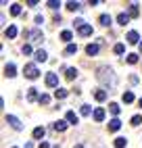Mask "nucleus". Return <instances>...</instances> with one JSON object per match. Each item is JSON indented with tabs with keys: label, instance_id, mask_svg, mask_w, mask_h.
<instances>
[{
	"label": "nucleus",
	"instance_id": "obj_1",
	"mask_svg": "<svg viewBox=\"0 0 142 148\" xmlns=\"http://www.w3.org/2000/svg\"><path fill=\"white\" fill-rule=\"evenodd\" d=\"M96 77H98V82L105 88H109V90H113V88L117 86V77H115V73H113L111 67H98L96 69Z\"/></svg>",
	"mask_w": 142,
	"mask_h": 148
},
{
	"label": "nucleus",
	"instance_id": "obj_2",
	"mask_svg": "<svg viewBox=\"0 0 142 148\" xmlns=\"http://www.w3.org/2000/svg\"><path fill=\"white\" fill-rule=\"evenodd\" d=\"M23 73H25V77L27 79H38V75H40V71H38V67L36 65H25V69H23Z\"/></svg>",
	"mask_w": 142,
	"mask_h": 148
},
{
	"label": "nucleus",
	"instance_id": "obj_3",
	"mask_svg": "<svg viewBox=\"0 0 142 148\" xmlns=\"http://www.w3.org/2000/svg\"><path fill=\"white\" fill-rule=\"evenodd\" d=\"M6 123L11 125L13 130H17V132H21V130H23V123L19 121V119H17L15 115H6Z\"/></svg>",
	"mask_w": 142,
	"mask_h": 148
},
{
	"label": "nucleus",
	"instance_id": "obj_4",
	"mask_svg": "<svg viewBox=\"0 0 142 148\" xmlns=\"http://www.w3.org/2000/svg\"><path fill=\"white\" fill-rule=\"evenodd\" d=\"M27 36H29V40H32V42H36V44L44 40V34L40 32V29H32V32H27Z\"/></svg>",
	"mask_w": 142,
	"mask_h": 148
},
{
	"label": "nucleus",
	"instance_id": "obj_5",
	"mask_svg": "<svg viewBox=\"0 0 142 148\" xmlns=\"http://www.w3.org/2000/svg\"><path fill=\"white\" fill-rule=\"evenodd\" d=\"M46 86H48V88H57V86H59L57 73H48V75H46Z\"/></svg>",
	"mask_w": 142,
	"mask_h": 148
},
{
	"label": "nucleus",
	"instance_id": "obj_6",
	"mask_svg": "<svg viewBox=\"0 0 142 148\" xmlns=\"http://www.w3.org/2000/svg\"><path fill=\"white\" fill-rule=\"evenodd\" d=\"M125 40H128V44H138V40H140V36H138V32H128V36H125Z\"/></svg>",
	"mask_w": 142,
	"mask_h": 148
},
{
	"label": "nucleus",
	"instance_id": "obj_7",
	"mask_svg": "<svg viewBox=\"0 0 142 148\" xmlns=\"http://www.w3.org/2000/svg\"><path fill=\"white\" fill-rule=\"evenodd\" d=\"M4 75H6V77H15V75H17V67H15L13 63H8V65L4 67Z\"/></svg>",
	"mask_w": 142,
	"mask_h": 148
},
{
	"label": "nucleus",
	"instance_id": "obj_8",
	"mask_svg": "<svg viewBox=\"0 0 142 148\" xmlns=\"http://www.w3.org/2000/svg\"><path fill=\"white\" fill-rule=\"evenodd\" d=\"M94 98H96L98 102H105V100H107V90H105V88L96 90V92H94Z\"/></svg>",
	"mask_w": 142,
	"mask_h": 148
},
{
	"label": "nucleus",
	"instance_id": "obj_9",
	"mask_svg": "<svg viewBox=\"0 0 142 148\" xmlns=\"http://www.w3.org/2000/svg\"><path fill=\"white\" fill-rule=\"evenodd\" d=\"M34 56H36V61H38V63H44L46 58H48L46 50H42V48H40V50H36V52H34Z\"/></svg>",
	"mask_w": 142,
	"mask_h": 148
},
{
	"label": "nucleus",
	"instance_id": "obj_10",
	"mask_svg": "<svg viewBox=\"0 0 142 148\" xmlns=\"http://www.w3.org/2000/svg\"><path fill=\"white\" fill-rule=\"evenodd\" d=\"M65 117H67V123H71V125L79 123V117H77V115H75L73 111H67V115H65Z\"/></svg>",
	"mask_w": 142,
	"mask_h": 148
},
{
	"label": "nucleus",
	"instance_id": "obj_11",
	"mask_svg": "<svg viewBox=\"0 0 142 148\" xmlns=\"http://www.w3.org/2000/svg\"><path fill=\"white\" fill-rule=\"evenodd\" d=\"M65 77H67L69 82H73L75 77H77V69H75V67H69L67 71H65Z\"/></svg>",
	"mask_w": 142,
	"mask_h": 148
},
{
	"label": "nucleus",
	"instance_id": "obj_12",
	"mask_svg": "<svg viewBox=\"0 0 142 148\" xmlns=\"http://www.w3.org/2000/svg\"><path fill=\"white\" fill-rule=\"evenodd\" d=\"M130 19H132L130 15H125V13H119V15H117V23H119V25H128V23H130Z\"/></svg>",
	"mask_w": 142,
	"mask_h": 148
},
{
	"label": "nucleus",
	"instance_id": "obj_13",
	"mask_svg": "<svg viewBox=\"0 0 142 148\" xmlns=\"http://www.w3.org/2000/svg\"><path fill=\"white\" fill-rule=\"evenodd\" d=\"M44 134H46V130H44V127H36V130H34V140H40V142H42Z\"/></svg>",
	"mask_w": 142,
	"mask_h": 148
},
{
	"label": "nucleus",
	"instance_id": "obj_14",
	"mask_svg": "<svg viewBox=\"0 0 142 148\" xmlns=\"http://www.w3.org/2000/svg\"><path fill=\"white\" fill-rule=\"evenodd\" d=\"M67 90H63V88H57V90H54V98H57V100H63V98H67Z\"/></svg>",
	"mask_w": 142,
	"mask_h": 148
},
{
	"label": "nucleus",
	"instance_id": "obj_15",
	"mask_svg": "<svg viewBox=\"0 0 142 148\" xmlns=\"http://www.w3.org/2000/svg\"><path fill=\"white\" fill-rule=\"evenodd\" d=\"M119 127H121V121L119 119H111L109 121V132H117Z\"/></svg>",
	"mask_w": 142,
	"mask_h": 148
},
{
	"label": "nucleus",
	"instance_id": "obj_16",
	"mask_svg": "<svg viewBox=\"0 0 142 148\" xmlns=\"http://www.w3.org/2000/svg\"><path fill=\"white\" fill-rule=\"evenodd\" d=\"M92 117H94V121H98V123H100V121L105 119V111H103V108H96V111L92 113Z\"/></svg>",
	"mask_w": 142,
	"mask_h": 148
},
{
	"label": "nucleus",
	"instance_id": "obj_17",
	"mask_svg": "<svg viewBox=\"0 0 142 148\" xmlns=\"http://www.w3.org/2000/svg\"><path fill=\"white\" fill-rule=\"evenodd\" d=\"M86 52H88L90 56L98 54V44H88V46H86Z\"/></svg>",
	"mask_w": 142,
	"mask_h": 148
},
{
	"label": "nucleus",
	"instance_id": "obj_18",
	"mask_svg": "<svg viewBox=\"0 0 142 148\" xmlns=\"http://www.w3.org/2000/svg\"><path fill=\"white\" fill-rule=\"evenodd\" d=\"M79 36H92V25H84V27H79Z\"/></svg>",
	"mask_w": 142,
	"mask_h": 148
},
{
	"label": "nucleus",
	"instance_id": "obj_19",
	"mask_svg": "<svg viewBox=\"0 0 142 148\" xmlns=\"http://www.w3.org/2000/svg\"><path fill=\"white\" fill-rule=\"evenodd\" d=\"M121 100H123L125 104L134 102V94H132V92H123V94H121Z\"/></svg>",
	"mask_w": 142,
	"mask_h": 148
},
{
	"label": "nucleus",
	"instance_id": "obj_20",
	"mask_svg": "<svg viewBox=\"0 0 142 148\" xmlns=\"http://www.w3.org/2000/svg\"><path fill=\"white\" fill-rule=\"evenodd\" d=\"M4 36H6V38H11V40H13V38L17 36V27H15V25H11V27H6V32H4Z\"/></svg>",
	"mask_w": 142,
	"mask_h": 148
},
{
	"label": "nucleus",
	"instance_id": "obj_21",
	"mask_svg": "<svg viewBox=\"0 0 142 148\" xmlns=\"http://www.w3.org/2000/svg\"><path fill=\"white\" fill-rule=\"evenodd\" d=\"M36 98H40L38 92H36V88H29V90H27V100L32 102V100H36Z\"/></svg>",
	"mask_w": 142,
	"mask_h": 148
},
{
	"label": "nucleus",
	"instance_id": "obj_22",
	"mask_svg": "<svg viewBox=\"0 0 142 148\" xmlns=\"http://www.w3.org/2000/svg\"><path fill=\"white\" fill-rule=\"evenodd\" d=\"M111 21H113V19H111V15H100V25L109 27V25H111Z\"/></svg>",
	"mask_w": 142,
	"mask_h": 148
},
{
	"label": "nucleus",
	"instance_id": "obj_23",
	"mask_svg": "<svg viewBox=\"0 0 142 148\" xmlns=\"http://www.w3.org/2000/svg\"><path fill=\"white\" fill-rule=\"evenodd\" d=\"M138 13H140V11H138V4H136V2H132V4H130V13H128V15H130V17H138Z\"/></svg>",
	"mask_w": 142,
	"mask_h": 148
},
{
	"label": "nucleus",
	"instance_id": "obj_24",
	"mask_svg": "<svg viewBox=\"0 0 142 148\" xmlns=\"http://www.w3.org/2000/svg\"><path fill=\"white\" fill-rule=\"evenodd\" d=\"M75 52H77V46H75V44H67L65 54H67V56H71V54H75Z\"/></svg>",
	"mask_w": 142,
	"mask_h": 148
},
{
	"label": "nucleus",
	"instance_id": "obj_25",
	"mask_svg": "<svg viewBox=\"0 0 142 148\" xmlns=\"http://www.w3.org/2000/svg\"><path fill=\"white\" fill-rule=\"evenodd\" d=\"M109 111L113 113V115H119V113H121V106H119L117 102H111V104H109Z\"/></svg>",
	"mask_w": 142,
	"mask_h": 148
},
{
	"label": "nucleus",
	"instance_id": "obj_26",
	"mask_svg": "<svg viewBox=\"0 0 142 148\" xmlns=\"http://www.w3.org/2000/svg\"><path fill=\"white\" fill-rule=\"evenodd\" d=\"M71 38H73V34H71L69 29H65V32H61V40H63V42H69Z\"/></svg>",
	"mask_w": 142,
	"mask_h": 148
},
{
	"label": "nucleus",
	"instance_id": "obj_27",
	"mask_svg": "<svg viewBox=\"0 0 142 148\" xmlns=\"http://www.w3.org/2000/svg\"><path fill=\"white\" fill-rule=\"evenodd\" d=\"M52 127H54L57 132H65V130H67V123H65V121H57Z\"/></svg>",
	"mask_w": 142,
	"mask_h": 148
},
{
	"label": "nucleus",
	"instance_id": "obj_28",
	"mask_svg": "<svg viewBox=\"0 0 142 148\" xmlns=\"http://www.w3.org/2000/svg\"><path fill=\"white\" fill-rule=\"evenodd\" d=\"M11 15H13V17L21 15V4H11Z\"/></svg>",
	"mask_w": 142,
	"mask_h": 148
},
{
	"label": "nucleus",
	"instance_id": "obj_29",
	"mask_svg": "<svg viewBox=\"0 0 142 148\" xmlns=\"http://www.w3.org/2000/svg\"><path fill=\"white\" fill-rule=\"evenodd\" d=\"M125 144H128L125 138H115V148H125Z\"/></svg>",
	"mask_w": 142,
	"mask_h": 148
},
{
	"label": "nucleus",
	"instance_id": "obj_30",
	"mask_svg": "<svg viewBox=\"0 0 142 148\" xmlns=\"http://www.w3.org/2000/svg\"><path fill=\"white\" fill-rule=\"evenodd\" d=\"M113 50H115V54H123V52H125V46H123V44H115Z\"/></svg>",
	"mask_w": 142,
	"mask_h": 148
},
{
	"label": "nucleus",
	"instance_id": "obj_31",
	"mask_svg": "<svg viewBox=\"0 0 142 148\" xmlns=\"http://www.w3.org/2000/svg\"><path fill=\"white\" fill-rule=\"evenodd\" d=\"M48 8H52V11H57V8L61 6V2H57V0H48V4H46Z\"/></svg>",
	"mask_w": 142,
	"mask_h": 148
},
{
	"label": "nucleus",
	"instance_id": "obj_32",
	"mask_svg": "<svg viewBox=\"0 0 142 148\" xmlns=\"http://www.w3.org/2000/svg\"><path fill=\"white\" fill-rule=\"evenodd\" d=\"M38 102H40V104H48V102H50V96H48V94H42V96L38 98Z\"/></svg>",
	"mask_w": 142,
	"mask_h": 148
},
{
	"label": "nucleus",
	"instance_id": "obj_33",
	"mask_svg": "<svg viewBox=\"0 0 142 148\" xmlns=\"http://www.w3.org/2000/svg\"><path fill=\"white\" fill-rule=\"evenodd\" d=\"M65 6H67V11H77V8H79V2H67Z\"/></svg>",
	"mask_w": 142,
	"mask_h": 148
},
{
	"label": "nucleus",
	"instance_id": "obj_34",
	"mask_svg": "<svg viewBox=\"0 0 142 148\" xmlns=\"http://www.w3.org/2000/svg\"><path fill=\"white\" fill-rule=\"evenodd\" d=\"M128 63L130 65H136L138 63V54H128Z\"/></svg>",
	"mask_w": 142,
	"mask_h": 148
},
{
	"label": "nucleus",
	"instance_id": "obj_35",
	"mask_svg": "<svg viewBox=\"0 0 142 148\" xmlns=\"http://www.w3.org/2000/svg\"><path fill=\"white\" fill-rule=\"evenodd\" d=\"M79 113H82V115L86 117V115H90L92 111H90V106H88V104H82V108H79Z\"/></svg>",
	"mask_w": 142,
	"mask_h": 148
},
{
	"label": "nucleus",
	"instance_id": "obj_36",
	"mask_svg": "<svg viewBox=\"0 0 142 148\" xmlns=\"http://www.w3.org/2000/svg\"><path fill=\"white\" fill-rule=\"evenodd\" d=\"M142 123V117L140 115H134V117H132V125H140Z\"/></svg>",
	"mask_w": 142,
	"mask_h": 148
},
{
	"label": "nucleus",
	"instance_id": "obj_37",
	"mask_svg": "<svg viewBox=\"0 0 142 148\" xmlns=\"http://www.w3.org/2000/svg\"><path fill=\"white\" fill-rule=\"evenodd\" d=\"M23 54H32V46L29 44H23Z\"/></svg>",
	"mask_w": 142,
	"mask_h": 148
},
{
	"label": "nucleus",
	"instance_id": "obj_38",
	"mask_svg": "<svg viewBox=\"0 0 142 148\" xmlns=\"http://www.w3.org/2000/svg\"><path fill=\"white\" fill-rule=\"evenodd\" d=\"M36 23H38V25H42V23H44V17H42V15H38V17H36Z\"/></svg>",
	"mask_w": 142,
	"mask_h": 148
},
{
	"label": "nucleus",
	"instance_id": "obj_39",
	"mask_svg": "<svg viewBox=\"0 0 142 148\" xmlns=\"http://www.w3.org/2000/svg\"><path fill=\"white\" fill-rule=\"evenodd\" d=\"M38 148H50V144H48V142H40Z\"/></svg>",
	"mask_w": 142,
	"mask_h": 148
},
{
	"label": "nucleus",
	"instance_id": "obj_40",
	"mask_svg": "<svg viewBox=\"0 0 142 148\" xmlns=\"http://www.w3.org/2000/svg\"><path fill=\"white\" fill-rule=\"evenodd\" d=\"M130 82L132 84H138V75H130Z\"/></svg>",
	"mask_w": 142,
	"mask_h": 148
},
{
	"label": "nucleus",
	"instance_id": "obj_41",
	"mask_svg": "<svg viewBox=\"0 0 142 148\" xmlns=\"http://www.w3.org/2000/svg\"><path fill=\"white\" fill-rule=\"evenodd\" d=\"M73 148H84V146H82V144H77V146H73Z\"/></svg>",
	"mask_w": 142,
	"mask_h": 148
},
{
	"label": "nucleus",
	"instance_id": "obj_42",
	"mask_svg": "<svg viewBox=\"0 0 142 148\" xmlns=\"http://www.w3.org/2000/svg\"><path fill=\"white\" fill-rule=\"evenodd\" d=\"M138 104H140V106H142V98H140V100H138Z\"/></svg>",
	"mask_w": 142,
	"mask_h": 148
},
{
	"label": "nucleus",
	"instance_id": "obj_43",
	"mask_svg": "<svg viewBox=\"0 0 142 148\" xmlns=\"http://www.w3.org/2000/svg\"><path fill=\"white\" fill-rule=\"evenodd\" d=\"M140 50H142V42H140Z\"/></svg>",
	"mask_w": 142,
	"mask_h": 148
}]
</instances>
